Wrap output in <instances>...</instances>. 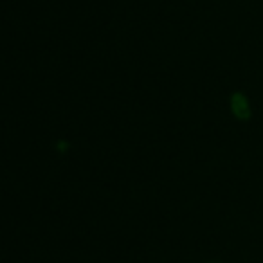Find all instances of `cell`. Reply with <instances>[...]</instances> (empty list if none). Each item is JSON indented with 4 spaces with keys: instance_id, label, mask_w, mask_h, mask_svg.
<instances>
[{
    "instance_id": "cell-1",
    "label": "cell",
    "mask_w": 263,
    "mask_h": 263,
    "mask_svg": "<svg viewBox=\"0 0 263 263\" xmlns=\"http://www.w3.org/2000/svg\"><path fill=\"white\" fill-rule=\"evenodd\" d=\"M231 110H233V114L240 121H249V117H251V106H249L247 98L241 92L233 94V98H231Z\"/></svg>"
}]
</instances>
